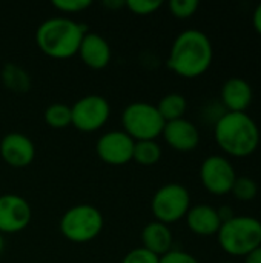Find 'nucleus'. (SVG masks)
Here are the masks:
<instances>
[{
	"label": "nucleus",
	"mask_w": 261,
	"mask_h": 263,
	"mask_svg": "<svg viewBox=\"0 0 261 263\" xmlns=\"http://www.w3.org/2000/svg\"><path fill=\"white\" fill-rule=\"evenodd\" d=\"M165 142L175 151L180 153H191L197 149L200 145V131L188 119H178L172 122H166L163 133H162Z\"/></svg>",
	"instance_id": "nucleus-13"
},
{
	"label": "nucleus",
	"mask_w": 261,
	"mask_h": 263,
	"mask_svg": "<svg viewBox=\"0 0 261 263\" xmlns=\"http://www.w3.org/2000/svg\"><path fill=\"white\" fill-rule=\"evenodd\" d=\"M231 194L240 202H252L258 196V183L248 176H237Z\"/></svg>",
	"instance_id": "nucleus-22"
},
{
	"label": "nucleus",
	"mask_w": 261,
	"mask_h": 263,
	"mask_svg": "<svg viewBox=\"0 0 261 263\" xmlns=\"http://www.w3.org/2000/svg\"><path fill=\"white\" fill-rule=\"evenodd\" d=\"M243 259H245V263H261V245L254 251H251L248 256H245Z\"/></svg>",
	"instance_id": "nucleus-29"
},
{
	"label": "nucleus",
	"mask_w": 261,
	"mask_h": 263,
	"mask_svg": "<svg viewBox=\"0 0 261 263\" xmlns=\"http://www.w3.org/2000/svg\"><path fill=\"white\" fill-rule=\"evenodd\" d=\"M252 23H254V28L255 31L261 35V3L255 8L254 11V15H252Z\"/></svg>",
	"instance_id": "nucleus-30"
},
{
	"label": "nucleus",
	"mask_w": 261,
	"mask_h": 263,
	"mask_svg": "<svg viewBox=\"0 0 261 263\" xmlns=\"http://www.w3.org/2000/svg\"><path fill=\"white\" fill-rule=\"evenodd\" d=\"M32 217L28 200L18 194L0 196V234H15L23 231Z\"/></svg>",
	"instance_id": "nucleus-11"
},
{
	"label": "nucleus",
	"mask_w": 261,
	"mask_h": 263,
	"mask_svg": "<svg viewBox=\"0 0 261 263\" xmlns=\"http://www.w3.org/2000/svg\"><path fill=\"white\" fill-rule=\"evenodd\" d=\"M191 206L188 188L177 182L165 183L151 199V210L155 220L165 225H172L185 219Z\"/></svg>",
	"instance_id": "nucleus-7"
},
{
	"label": "nucleus",
	"mask_w": 261,
	"mask_h": 263,
	"mask_svg": "<svg viewBox=\"0 0 261 263\" xmlns=\"http://www.w3.org/2000/svg\"><path fill=\"white\" fill-rule=\"evenodd\" d=\"M165 120L155 105L148 102H132L122 112L123 131L138 140H157L165 128Z\"/></svg>",
	"instance_id": "nucleus-6"
},
{
	"label": "nucleus",
	"mask_w": 261,
	"mask_h": 263,
	"mask_svg": "<svg viewBox=\"0 0 261 263\" xmlns=\"http://www.w3.org/2000/svg\"><path fill=\"white\" fill-rule=\"evenodd\" d=\"M5 250V239H3V234H0V254L3 253Z\"/></svg>",
	"instance_id": "nucleus-32"
},
{
	"label": "nucleus",
	"mask_w": 261,
	"mask_h": 263,
	"mask_svg": "<svg viewBox=\"0 0 261 263\" xmlns=\"http://www.w3.org/2000/svg\"><path fill=\"white\" fill-rule=\"evenodd\" d=\"M91 5H92L91 0H54L52 2V6L55 9H58L60 12H68V14L82 12L88 9Z\"/></svg>",
	"instance_id": "nucleus-26"
},
{
	"label": "nucleus",
	"mask_w": 261,
	"mask_h": 263,
	"mask_svg": "<svg viewBox=\"0 0 261 263\" xmlns=\"http://www.w3.org/2000/svg\"><path fill=\"white\" fill-rule=\"evenodd\" d=\"M125 6L137 15H149V14L157 12L163 6V2L162 0H126Z\"/></svg>",
	"instance_id": "nucleus-24"
},
{
	"label": "nucleus",
	"mask_w": 261,
	"mask_h": 263,
	"mask_svg": "<svg viewBox=\"0 0 261 263\" xmlns=\"http://www.w3.org/2000/svg\"><path fill=\"white\" fill-rule=\"evenodd\" d=\"M78 57L91 69H103L112 59V49L108 40L98 32H86L78 48Z\"/></svg>",
	"instance_id": "nucleus-14"
},
{
	"label": "nucleus",
	"mask_w": 261,
	"mask_h": 263,
	"mask_svg": "<svg viewBox=\"0 0 261 263\" xmlns=\"http://www.w3.org/2000/svg\"><path fill=\"white\" fill-rule=\"evenodd\" d=\"M72 126L82 133H94L103 128L111 116L109 102L100 94H88L80 97L71 106Z\"/></svg>",
	"instance_id": "nucleus-8"
},
{
	"label": "nucleus",
	"mask_w": 261,
	"mask_h": 263,
	"mask_svg": "<svg viewBox=\"0 0 261 263\" xmlns=\"http://www.w3.org/2000/svg\"><path fill=\"white\" fill-rule=\"evenodd\" d=\"M214 46L200 29H185L172 42L166 60L168 68L183 79H197L212 65Z\"/></svg>",
	"instance_id": "nucleus-1"
},
{
	"label": "nucleus",
	"mask_w": 261,
	"mask_h": 263,
	"mask_svg": "<svg viewBox=\"0 0 261 263\" xmlns=\"http://www.w3.org/2000/svg\"><path fill=\"white\" fill-rule=\"evenodd\" d=\"M217 240L228 256L245 257L261 245V220L252 216H234L222 223Z\"/></svg>",
	"instance_id": "nucleus-4"
},
{
	"label": "nucleus",
	"mask_w": 261,
	"mask_h": 263,
	"mask_svg": "<svg viewBox=\"0 0 261 263\" xmlns=\"http://www.w3.org/2000/svg\"><path fill=\"white\" fill-rule=\"evenodd\" d=\"M120 263H160V257L145 250L143 247H138L131 250Z\"/></svg>",
	"instance_id": "nucleus-25"
},
{
	"label": "nucleus",
	"mask_w": 261,
	"mask_h": 263,
	"mask_svg": "<svg viewBox=\"0 0 261 263\" xmlns=\"http://www.w3.org/2000/svg\"><path fill=\"white\" fill-rule=\"evenodd\" d=\"M163 156L162 146L157 140H138L134 145L132 160L143 166H152L160 162Z\"/></svg>",
	"instance_id": "nucleus-20"
},
{
	"label": "nucleus",
	"mask_w": 261,
	"mask_h": 263,
	"mask_svg": "<svg viewBox=\"0 0 261 263\" xmlns=\"http://www.w3.org/2000/svg\"><path fill=\"white\" fill-rule=\"evenodd\" d=\"M88 28L69 17H49L43 20L35 31L38 49L51 59H69L78 52L83 35Z\"/></svg>",
	"instance_id": "nucleus-3"
},
{
	"label": "nucleus",
	"mask_w": 261,
	"mask_h": 263,
	"mask_svg": "<svg viewBox=\"0 0 261 263\" xmlns=\"http://www.w3.org/2000/svg\"><path fill=\"white\" fill-rule=\"evenodd\" d=\"M105 227L103 214L98 208L78 203L68 208L58 222L60 234L72 243H88L97 239Z\"/></svg>",
	"instance_id": "nucleus-5"
},
{
	"label": "nucleus",
	"mask_w": 261,
	"mask_h": 263,
	"mask_svg": "<svg viewBox=\"0 0 261 263\" xmlns=\"http://www.w3.org/2000/svg\"><path fill=\"white\" fill-rule=\"evenodd\" d=\"M0 79H2V83L5 85V88L12 92L23 94L31 89L29 72L17 63H12V62L5 63L0 71Z\"/></svg>",
	"instance_id": "nucleus-18"
},
{
	"label": "nucleus",
	"mask_w": 261,
	"mask_h": 263,
	"mask_svg": "<svg viewBox=\"0 0 261 263\" xmlns=\"http://www.w3.org/2000/svg\"><path fill=\"white\" fill-rule=\"evenodd\" d=\"M134 145L135 140L129 137L123 129H114L98 137L95 151L102 162L112 166H122L132 162Z\"/></svg>",
	"instance_id": "nucleus-10"
},
{
	"label": "nucleus",
	"mask_w": 261,
	"mask_h": 263,
	"mask_svg": "<svg viewBox=\"0 0 261 263\" xmlns=\"http://www.w3.org/2000/svg\"><path fill=\"white\" fill-rule=\"evenodd\" d=\"M218 148L229 157H248L258 149L261 134L257 122L248 112L226 111L214 123Z\"/></svg>",
	"instance_id": "nucleus-2"
},
{
	"label": "nucleus",
	"mask_w": 261,
	"mask_h": 263,
	"mask_svg": "<svg viewBox=\"0 0 261 263\" xmlns=\"http://www.w3.org/2000/svg\"><path fill=\"white\" fill-rule=\"evenodd\" d=\"M0 156L12 168L29 166L35 159V145L23 133H8L0 140Z\"/></svg>",
	"instance_id": "nucleus-12"
},
{
	"label": "nucleus",
	"mask_w": 261,
	"mask_h": 263,
	"mask_svg": "<svg viewBox=\"0 0 261 263\" xmlns=\"http://www.w3.org/2000/svg\"><path fill=\"white\" fill-rule=\"evenodd\" d=\"M220 263H234V262H220Z\"/></svg>",
	"instance_id": "nucleus-33"
},
{
	"label": "nucleus",
	"mask_w": 261,
	"mask_h": 263,
	"mask_svg": "<svg viewBox=\"0 0 261 263\" xmlns=\"http://www.w3.org/2000/svg\"><path fill=\"white\" fill-rule=\"evenodd\" d=\"M198 176L203 188L208 193L214 196H226L232 191L237 171L228 157L211 154L202 162Z\"/></svg>",
	"instance_id": "nucleus-9"
},
{
	"label": "nucleus",
	"mask_w": 261,
	"mask_h": 263,
	"mask_svg": "<svg viewBox=\"0 0 261 263\" xmlns=\"http://www.w3.org/2000/svg\"><path fill=\"white\" fill-rule=\"evenodd\" d=\"M217 211H218V217H220L222 223H225V222L231 220V219L235 216V214H234V210H232L229 205H223V206L217 208Z\"/></svg>",
	"instance_id": "nucleus-28"
},
{
	"label": "nucleus",
	"mask_w": 261,
	"mask_h": 263,
	"mask_svg": "<svg viewBox=\"0 0 261 263\" xmlns=\"http://www.w3.org/2000/svg\"><path fill=\"white\" fill-rule=\"evenodd\" d=\"M185 219L188 228L200 237L217 236L222 227V220L218 217L217 208L208 203H198L191 206Z\"/></svg>",
	"instance_id": "nucleus-16"
},
{
	"label": "nucleus",
	"mask_w": 261,
	"mask_h": 263,
	"mask_svg": "<svg viewBox=\"0 0 261 263\" xmlns=\"http://www.w3.org/2000/svg\"><path fill=\"white\" fill-rule=\"evenodd\" d=\"M43 119L49 128H54V129L68 128L72 123L71 106L65 103H51L49 106H46L43 112Z\"/></svg>",
	"instance_id": "nucleus-21"
},
{
	"label": "nucleus",
	"mask_w": 261,
	"mask_h": 263,
	"mask_svg": "<svg viewBox=\"0 0 261 263\" xmlns=\"http://www.w3.org/2000/svg\"><path fill=\"white\" fill-rule=\"evenodd\" d=\"M142 247L155 256L162 257L166 253H169L174 245V236L169 228V225H165L162 222H149L142 230Z\"/></svg>",
	"instance_id": "nucleus-17"
},
{
	"label": "nucleus",
	"mask_w": 261,
	"mask_h": 263,
	"mask_svg": "<svg viewBox=\"0 0 261 263\" xmlns=\"http://www.w3.org/2000/svg\"><path fill=\"white\" fill-rule=\"evenodd\" d=\"M160 263H200L195 256L183 250H171L160 257Z\"/></svg>",
	"instance_id": "nucleus-27"
},
{
	"label": "nucleus",
	"mask_w": 261,
	"mask_h": 263,
	"mask_svg": "<svg viewBox=\"0 0 261 263\" xmlns=\"http://www.w3.org/2000/svg\"><path fill=\"white\" fill-rule=\"evenodd\" d=\"M155 106L165 122H172L185 117V112L188 109V100L180 92H169L163 96Z\"/></svg>",
	"instance_id": "nucleus-19"
},
{
	"label": "nucleus",
	"mask_w": 261,
	"mask_h": 263,
	"mask_svg": "<svg viewBox=\"0 0 261 263\" xmlns=\"http://www.w3.org/2000/svg\"><path fill=\"white\" fill-rule=\"evenodd\" d=\"M222 105L229 112H246L254 100L251 83L242 77H231L222 85Z\"/></svg>",
	"instance_id": "nucleus-15"
},
{
	"label": "nucleus",
	"mask_w": 261,
	"mask_h": 263,
	"mask_svg": "<svg viewBox=\"0 0 261 263\" xmlns=\"http://www.w3.org/2000/svg\"><path fill=\"white\" fill-rule=\"evenodd\" d=\"M169 12L177 17V18H189L192 17L197 9L200 8V2L198 0H171L168 3Z\"/></svg>",
	"instance_id": "nucleus-23"
},
{
	"label": "nucleus",
	"mask_w": 261,
	"mask_h": 263,
	"mask_svg": "<svg viewBox=\"0 0 261 263\" xmlns=\"http://www.w3.org/2000/svg\"><path fill=\"white\" fill-rule=\"evenodd\" d=\"M126 5V2L125 0H105L103 2V6L105 8H108V9H120V8H123Z\"/></svg>",
	"instance_id": "nucleus-31"
}]
</instances>
